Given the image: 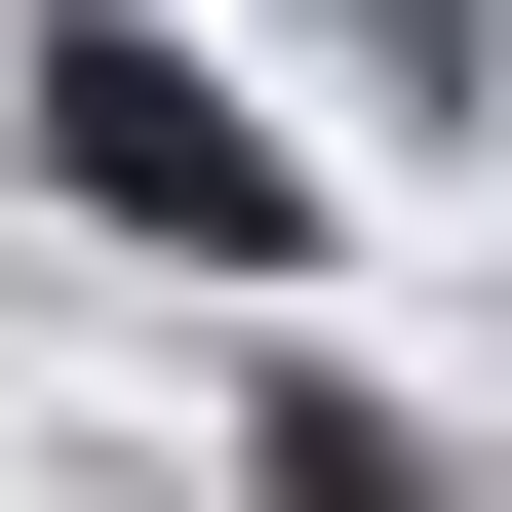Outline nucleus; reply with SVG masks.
I'll return each mask as SVG.
<instances>
[{
    "instance_id": "1",
    "label": "nucleus",
    "mask_w": 512,
    "mask_h": 512,
    "mask_svg": "<svg viewBox=\"0 0 512 512\" xmlns=\"http://www.w3.org/2000/svg\"><path fill=\"white\" fill-rule=\"evenodd\" d=\"M40 158H79V197H158V237H276V119H237V79H158V40H79V79H40Z\"/></svg>"
}]
</instances>
